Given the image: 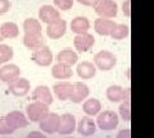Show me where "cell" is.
Masks as SVG:
<instances>
[{"mask_svg":"<svg viewBox=\"0 0 154 138\" xmlns=\"http://www.w3.org/2000/svg\"><path fill=\"white\" fill-rule=\"evenodd\" d=\"M94 9L95 13L103 18H116L118 13V5L114 0H99Z\"/></svg>","mask_w":154,"mask_h":138,"instance_id":"obj_6","label":"cell"},{"mask_svg":"<svg viewBox=\"0 0 154 138\" xmlns=\"http://www.w3.org/2000/svg\"><path fill=\"white\" fill-rule=\"evenodd\" d=\"M14 129L8 123L5 116H0V136H11Z\"/></svg>","mask_w":154,"mask_h":138,"instance_id":"obj_31","label":"cell"},{"mask_svg":"<svg viewBox=\"0 0 154 138\" xmlns=\"http://www.w3.org/2000/svg\"><path fill=\"white\" fill-rule=\"evenodd\" d=\"M55 60L59 61V63H63V64L72 66L79 61V54H77L75 50L69 49V47H66V49L60 50L59 53H58Z\"/></svg>","mask_w":154,"mask_h":138,"instance_id":"obj_23","label":"cell"},{"mask_svg":"<svg viewBox=\"0 0 154 138\" xmlns=\"http://www.w3.org/2000/svg\"><path fill=\"white\" fill-rule=\"evenodd\" d=\"M3 40H4V37H3V36H2V33H0V42H2V41H3Z\"/></svg>","mask_w":154,"mask_h":138,"instance_id":"obj_38","label":"cell"},{"mask_svg":"<svg viewBox=\"0 0 154 138\" xmlns=\"http://www.w3.org/2000/svg\"><path fill=\"white\" fill-rule=\"evenodd\" d=\"M59 125H60V115L57 113H49L41 122H38V128H40V131L44 132L48 136L58 133Z\"/></svg>","mask_w":154,"mask_h":138,"instance_id":"obj_4","label":"cell"},{"mask_svg":"<svg viewBox=\"0 0 154 138\" xmlns=\"http://www.w3.org/2000/svg\"><path fill=\"white\" fill-rule=\"evenodd\" d=\"M130 88H123L122 86L112 84L105 91V96L110 102H122L123 100H130Z\"/></svg>","mask_w":154,"mask_h":138,"instance_id":"obj_7","label":"cell"},{"mask_svg":"<svg viewBox=\"0 0 154 138\" xmlns=\"http://www.w3.org/2000/svg\"><path fill=\"white\" fill-rule=\"evenodd\" d=\"M13 55H14V51L12 46H9L7 44H0V65L11 61L13 59Z\"/></svg>","mask_w":154,"mask_h":138,"instance_id":"obj_30","label":"cell"},{"mask_svg":"<svg viewBox=\"0 0 154 138\" xmlns=\"http://www.w3.org/2000/svg\"><path fill=\"white\" fill-rule=\"evenodd\" d=\"M96 65L91 61H82L77 65L76 68V72H77V75L81 78V79H91L95 77L96 74Z\"/></svg>","mask_w":154,"mask_h":138,"instance_id":"obj_21","label":"cell"},{"mask_svg":"<svg viewBox=\"0 0 154 138\" xmlns=\"http://www.w3.org/2000/svg\"><path fill=\"white\" fill-rule=\"evenodd\" d=\"M0 33L4 39H17L19 36V27L14 22H5L0 26Z\"/></svg>","mask_w":154,"mask_h":138,"instance_id":"obj_26","label":"cell"},{"mask_svg":"<svg viewBox=\"0 0 154 138\" xmlns=\"http://www.w3.org/2000/svg\"><path fill=\"white\" fill-rule=\"evenodd\" d=\"M59 18H60V10L57 7L46 4V5H42L38 9V19L42 23L49 25V23L59 19Z\"/></svg>","mask_w":154,"mask_h":138,"instance_id":"obj_15","label":"cell"},{"mask_svg":"<svg viewBox=\"0 0 154 138\" xmlns=\"http://www.w3.org/2000/svg\"><path fill=\"white\" fill-rule=\"evenodd\" d=\"M117 137H127V138H130V137H131V132H130L128 128H127V129H122L117 134Z\"/></svg>","mask_w":154,"mask_h":138,"instance_id":"obj_36","label":"cell"},{"mask_svg":"<svg viewBox=\"0 0 154 138\" xmlns=\"http://www.w3.org/2000/svg\"><path fill=\"white\" fill-rule=\"evenodd\" d=\"M12 4L9 0H0V14H5L11 10Z\"/></svg>","mask_w":154,"mask_h":138,"instance_id":"obj_33","label":"cell"},{"mask_svg":"<svg viewBox=\"0 0 154 138\" xmlns=\"http://www.w3.org/2000/svg\"><path fill=\"white\" fill-rule=\"evenodd\" d=\"M23 32L25 33H38L42 32V27H41V21L36 19V18H27L23 22Z\"/></svg>","mask_w":154,"mask_h":138,"instance_id":"obj_28","label":"cell"},{"mask_svg":"<svg viewBox=\"0 0 154 138\" xmlns=\"http://www.w3.org/2000/svg\"><path fill=\"white\" fill-rule=\"evenodd\" d=\"M96 123L93 120V116H84L80 119V122L77 123V132L80 136L82 137H91L95 134L96 132Z\"/></svg>","mask_w":154,"mask_h":138,"instance_id":"obj_16","label":"cell"},{"mask_svg":"<svg viewBox=\"0 0 154 138\" xmlns=\"http://www.w3.org/2000/svg\"><path fill=\"white\" fill-rule=\"evenodd\" d=\"M76 129H77V123H76V118H75L73 114L66 113L63 115H60V125H59L58 134L59 136H69Z\"/></svg>","mask_w":154,"mask_h":138,"instance_id":"obj_12","label":"cell"},{"mask_svg":"<svg viewBox=\"0 0 154 138\" xmlns=\"http://www.w3.org/2000/svg\"><path fill=\"white\" fill-rule=\"evenodd\" d=\"M73 86H75V90H73V93H72L69 101H72L73 104H81L89 97L90 88L84 82H75Z\"/></svg>","mask_w":154,"mask_h":138,"instance_id":"obj_20","label":"cell"},{"mask_svg":"<svg viewBox=\"0 0 154 138\" xmlns=\"http://www.w3.org/2000/svg\"><path fill=\"white\" fill-rule=\"evenodd\" d=\"M130 35V27L127 25H123V23H116L114 28L110 32V37L113 40H117V41H121V40H125L127 39Z\"/></svg>","mask_w":154,"mask_h":138,"instance_id":"obj_27","label":"cell"},{"mask_svg":"<svg viewBox=\"0 0 154 138\" xmlns=\"http://www.w3.org/2000/svg\"><path fill=\"white\" fill-rule=\"evenodd\" d=\"M118 115L123 122L131 120V101L130 100H123L118 107Z\"/></svg>","mask_w":154,"mask_h":138,"instance_id":"obj_29","label":"cell"},{"mask_svg":"<svg viewBox=\"0 0 154 138\" xmlns=\"http://www.w3.org/2000/svg\"><path fill=\"white\" fill-rule=\"evenodd\" d=\"M75 0H54V5L62 12H67L73 7Z\"/></svg>","mask_w":154,"mask_h":138,"instance_id":"obj_32","label":"cell"},{"mask_svg":"<svg viewBox=\"0 0 154 138\" xmlns=\"http://www.w3.org/2000/svg\"><path fill=\"white\" fill-rule=\"evenodd\" d=\"M51 75L55 79H69L73 75L72 66L57 61V64L51 66Z\"/></svg>","mask_w":154,"mask_h":138,"instance_id":"obj_22","label":"cell"},{"mask_svg":"<svg viewBox=\"0 0 154 138\" xmlns=\"http://www.w3.org/2000/svg\"><path fill=\"white\" fill-rule=\"evenodd\" d=\"M73 90H75L73 83L67 82V81H60V82H58L53 86V92H54L57 98L60 100V101L69 100L72 93H73Z\"/></svg>","mask_w":154,"mask_h":138,"instance_id":"obj_13","label":"cell"},{"mask_svg":"<svg viewBox=\"0 0 154 138\" xmlns=\"http://www.w3.org/2000/svg\"><path fill=\"white\" fill-rule=\"evenodd\" d=\"M102 107H103L102 102L95 97L85 100L84 104H82V110L86 115H89V116H96L100 111H102Z\"/></svg>","mask_w":154,"mask_h":138,"instance_id":"obj_24","label":"cell"},{"mask_svg":"<svg viewBox=\"0 0 154 138\" xmlns=\"http://www.w3.org/2000/svg\"><path fill=\"white\" fill-rule=\"evenodd\" d=\"M94 64L102 72H108V70H112L117 64V56L112 51L100 50L94 56Z\"/></svg>","mask_w":154,"mask_h":138,"instance_id":"obj_2","label":"cell"},{"mask_svg":"<svg viewBox=\"0 0 154 138\" xmlns=\"http://www.w3.org/2000/svg\"><path fill=\"white\" fill-rule=\"evenodd\" d=\"M122 12L127 18L131 17V0H125L122 3Z\"/></svg>","mask_w":154,"mask_h":138,"instance_id":"obj_34","label":"cell"},{"mask_svg":"<svg viewBox=\"0 0 154 138\" xmlns=\"http://www.w3.org/2000/svg\"><path fill=\"white\" fill-rule=\"evenodd\" d=\"M50 113L49 105L41 102V101H33L31 104H28L26 106V115L28 118V120H31L33 123H38L44 119L48 114Z\"/></svg>","mask_w":154,"mask_h":138,"instance_id":"obj_3","label":"cell"},{"mask_svg":"<svg viewBox=\"0 0 154 138\" xmlns=\"http://www.w3.org/2000/svg\"><path fill=\"white\" fill-rule=\"evenodd\" d=\"M7 120L8 123L11 124V127L13 128L14 131L17 129H21V128H26L28 125V118L25 113L19 111V110H13V111H9L7 115Z\"/></svg>","mask_w":154,"mask_h":138,"instance_id":"obj_14","label":"cell"},{"mask_svg":"<svg viewBox=\"0 0 154 138\" xmlns=\"http://www.w3.org/2000/svg\"><path fill=\"white\" fill-rule=\"evenodd\" d=\"M31 60L38 66H50L53 60H54V56H53L50 47L44 45L32 51Z\"/></svg>","mask_w":154,"mask_h":138,"instance_id":"obj_5","label":"cell"},{"mask_svg":"<svg viewBox=\"0 0 154 138\" xmlns=\"http://www.w3.org/2000/svg\"><path fill=\"white\" fill-rule=\"evenodd\" d=\"M71 31L76 33V35H80V33H85L89 32L90 30V21L86 17H76L71 21Z\"/></svg>","mask_w":154,"mask_h":138,"instance_id":"obj_25","label":"cell"},{"mask_svg":"<svg viewBox=\"0 0 154 138\" xmlns=\"http://www.w3.org/2000/svg\"><path fill=\"white\" fill-rule=\"evenodd\" d=\"M27 137H45V133L44 132H31L27 134Z\"/></svg>","mask_w":154,"mask_h":138,"instance_id":"obj_37","label":"cell"},{"mask_svg":"<svg viewBox=\"0 0 154 138\" xmlns=\"http://www.w3.org/2000/svg\"><path fill=\"white\" fill-rule=\"evenodd\" d=\"M66 32H67V22L62 19V18L46 25V35L51 40L60 39V37L66 35Z\"/></svg>","mask_w":154,"mask_h":138,"instance_id":"obj_10","label":"cell"},{"mask_svg":"<svg viewBox=\"0 0 154 138\" xmlns=\"http://www.w3.org/2000/svg\"><path fill=\"white\" fill-rule=\"evenodd\" d=\"M22 41H23V45H25L27 49L32 50V51L45 45V39H44V36H42V32H38V33H25Z\"/></svg>","mask_w":154,"mask_h":138,"instance_id":"obj_19","label":"cell"},{"mask_svg":"<svg viewBox=\"0 0 154 138\" xmlns=\"http://www.w3.org/2000/svg\"><path fill=\"white\" fill-rule=\"evenodd\" d=\"M19 77H21V69L18 65L5 63L0 66V81L2 82L9 84Z\"/></svg>","mask_w":154,"mask_h":138,"instance_id":"obj_9","label":"cell"},{"mask_svg":"<svg viewBox=\"0 0 154 138\" xmlns=\"http://www.w3.org/2000/svg\"><path fill=\"white\" fill-rule=\"evenodd\" d=\"M80 4H82L85 7H90V8H95V5L99 3V0H77Z\"/></svg>","mask_w":154,"mask_h":138,"instance_id":"obj_35","label":"cell"},{"mask_svg":"<svg viewBox=\"0 0 154 138\" xmlns=\"http://www.w3.org/2000/svg\"><path fill=\"white\" fill-rule=\"evenodd\" d=\"M95 44V37L89 32L76 35L73 39V46L77 50V53H86L89 51Z\"/></svg>","mask_w":154,"mask_h":138,"instance_id":"obj_8","label":"cell"},{"mask_svg":"<svg viewBox=\"0 0 154 138\" xmlns=\"http://www.w3.org/2000/svg\"><path fill=\"white\" fill-rule=\"evenodd\" d=\"M32 100L35 101H41L46 104V105H51L53 101H54V97H53L51 90L45 84H40L35 87V90L32 91Z\"/></svg>","mask_w":154,"mask_h":138,"instance_id":"obj_18","label":"cell"},{"mask_svg":"<svg viewBox=\"0 0 154 138\" xmlns=\"http://www.w3.org/2000/svg\"><path fill=\"white\" fill-rule=\"evenodd\" d=\"M31 90V83L27 78L19 77L16 81H13L12 83H9V92H11L13 96L17 97H23L30 92Z\"/></svg>","mask_w":154,"mask_h":138,"instance_id":"obj_11","label":"cell"},{"mask_svg":"<svg viewBox=\"0 0 154 138\" xmlns=\"http://www.w3.org/2000/svg\"><path fill=\"white\" fill-rule=\"evenodd\" d=\"M119 115L113 110H104L96 115V125L100 131L109 132L114 131L118 127Z\"/></svg>","mask_w":154,"mask_h":138,"instance_id":"obj_1","label":"cell"},{"mask_svg":"<svg viewBox=\"0 0 154 138\" xmlns=\"http://www.w3.org/2000/svg\"><path fill=\"white\" fill-rule=\"evenodd\" d=\"M114 26H116V22L112 18L99 17L94 21V30L100 36H110V32H112Z\"/></svg>","mask_w":154,"mask_h":138,"instance_id":"obj_17","label":"cell"}]
</instances>
